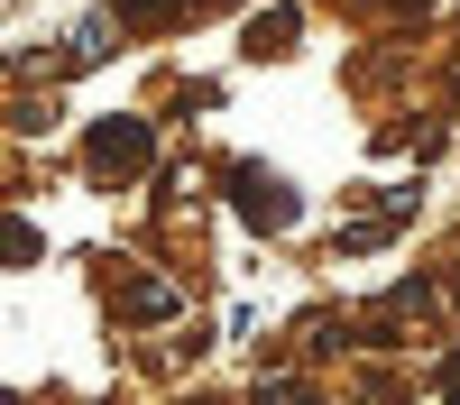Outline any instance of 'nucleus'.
Wrapping results in <instances>:
<instances>
[{
	"label": "nucleus",
	"mask_w": 460,
	"mask_h": 405,
	"mask_svg": "<svg viewBox=\"0 0 460 405\" xmlns=\"http://www.w3.org/2000/svg\"><path fill=\"white\" fill-rule=\"evenodd\" d=\"M240 212L258 221V231H286V221H295V194H286L267 166H240Z\"/></svg>",
	"instance_id": "nucleus-1"
},
{
	"label": "nucleus",
	"mask_w": 460,
	"mask_h": 405,
	"mask_svg": "<svg viewBox=\"0 0 460 405\" xmlns=\"http://www.w3.org/2000/svg\"><path fill=\"white\" fill-rule=\"evenodd\" d=\"M93 166H111V175L147 166V129H138V120H102V129H93Z\"/></svg>",
	"instance_id": "nucleus-2"
}]
</instances>
